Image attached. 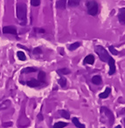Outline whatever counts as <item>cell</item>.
Instances as JSON below:
<instances>
[{
	"label": "cell",
	"mask_w": 125,
	"mask_h": 128,
	"mask_svg": "<svg viewBox=\"0 0 125 128\" xmlns=\"http://www.w3.org/2000/svg\"><path fill=\"white\" fill-rule=\"evenodd\" d=\"M26 4L23 3L18 4L17 5V17L20 20V24L25 26L26 24Z\"/></svg>",
	"instance_id": "cell-1"
},
{
	"label": "cell",
	"mask_w": 125,
	"mask_h": 128,
	"mask_svg": "<svg viewBox=\"0 0 125 128\" xmlns=\"http://www.w3.org/2000/svg\"><path fill=\"white\" fill-rule=\"evenodd\" d=\"M95 52H96L97 55L99 56V58H100V59L102 61V62H107V63H108L110 56H109V54H108V52H107V50L105 49L103 46H95Z\"/></svg>",
	"instance_id": "cell-2"
},
{
	"label": "cell",
	"mask_w": 125,
	"mask_h": 128,
	"mask_svg": "<svg viewBox=\"0 0 125 128\" xmlns=\"http://www.w3.org/2000/svg\"><path fill=\"white\" fill-rule=\"evenodd\" d=\"M100 113L101 114V118L102 117H106L107 120L109 122V126L113 125V123L115 122V117H114L112 112L108 108L105 107V106H101L100 110Z\"/></svg>",
	"instance_id": "cell-3"
},
{
	"label": "cell",
	"mask_w": 125,
	"mask_h": 128,
	"mask_svg": "<svg viewBox=\"0 0 125 128\" xmlns=\"http://www.w3.org/2000/svg\"><path fill=\"white\" fill-rule=\"evenodd\" d=\"M87 9H88V13L91 16H96L98 13V4L95 0H89L86 4Z\"/></svg>",
	"instance_id": "cell-4"
},
{
	"label": "cell",
	"mask_w": 125,
	"mask_h": 128,
	"mask_svg": "<svg viewBox=\"0 0 125 128\" xmlns=\"http://www.w3.org/2000/svg\"><path fill=\"white\" fill-rule=\"evenodd\" d=\"M108 66H109V71H108V74H109V75L115 74V59H114L112 57H110L109 59H108Z\"/></svg>",
	"instance_id": "cell-5"
},
{
	"label": "cell",
	"mask_w": 125,
	"mask_h": 128,
	"mask_svg": "<svg viewBox=\"0 0 125 128\" xmlns=\"http://www.w3.org/2000/svg\"><path fill=\"white\" fill-rule=\"evenodd\" d=\"M3 32L5 34H12V35H17V29L15 26H5L3 28Z\"/></svg>",
	"instance_id": "cell-6"
},
{
	"label": "cell",
	"mask_w": 125,
	"mask_h": 128,
	"mask_svg": "<svg viewBox=\"0 0 125 128\" xmlns=\"http://www.w3.org/2000/svg\"><path fill=\"white\" fill-rule=\"evenodd\" d=\"M118 19L121 24H125V8L119 9L118 12Z\"/></svg>",
	"instance_id": "cell-7"
},
{
	"label": "cell",
	"mask_w": 125,
	"mask_h": 128,
	"mask_svg": "<svg viewBox=\"0 0 125 128\" xmlns=\"http://www.w3.org/2000/svg\"><path fill=\"white\" fill-rule=\"evenodd\" d=\"M41 83L39 82V80L37 79H34V78H32L31 80H28L26 82V84L29 86V87H37V86H40Z\"/></svg>",
	"instance_id": "cell-8"
},
{
	"label": "cell",
	"mask_w": 125,
	"mask_h": 128,
	"mask_svg": "<svg viewBox=\"0 0 125 128\" xmlns=\"http://www.w3.org/2000/svg\"><path fill=\"white\" fill-rule=\"evenodd\" d=\"M110 92H111V88L107 87L103 92H101V93L99 94V98H108V97L109 96Z\"/></svg>",
	"instance_id": "cell-9"
},
{
	"label": "cell",
	"mask_w": 125,
	"mask_h": 128,
	"mask_svg": "<svg viewBox=\"0 0 125 128\" xmlns=\"http://www.w3.org/2000/svg\"><path fill=\"white\" fill-rule=\"evenodd\" d=\"M84 64H93L95 63V57L93 55H88L86 58H84Z\"/></svg>",
	"instance_id": "cell-10"
},
{
	"label": "cell",
	"mask_w": 125,
	"mask_h": 128,
	"mask_svg": "<svg viewBox=\"0 0 125 128\" xmlns=\"http://www.w3.org/2000/svg\"><path fill=\"white\" fill-rule=\"evenodd\" d=\"M66 4H67L66 0H59L56 3V7L58 9H59V10H64L66 8Z\"/></svg>",
	"instance_id": "cell-11"
},
{
	"label": "cell",
	"mask_w": 125,
	"mask_h": 128,
	"mask_svg": "<svg viewBox=\"0 0 125 128\" xmlns=\"http://www.w3.org/2000/svg\"><path fill=\"white\" fill-rule=\"evenodd\" d=\"M92 83L95 84H96V86L101 84V83H102V80H101V76H99V75H95V76H94L93 78H92Z\"/></svg>",
	"instance_id": "cell-12"
},
{
	"label": "cell",
	"mask_w": 125,
	"mask_h": 128,
	"mask_svg": "<svg viewBox=\"0 0 125 128\" xmlns=\"http://www.w3.org/2000/svg\"><path fill=\"white\" fill-rule=\"evenodd\" d=\"M72 122H73L74 125H75L77 128H85V125L81 124V122L79 121V120H78L77 118H75V117L72 118Z\"/></svg>",
	"instance_id": "cell-13"
},
{
	"label": "cell",
	"mask_w": 125,
	"mask_h": 128,
	"mask_svg": "<svg viewBox=\"0 0 125 128\" xmlns=\"http://www.w3.org/2000/svg\"><path fill=\"white\" fill-rule=\"evenodd\" d=\"M37 72V68L35 67H26L21 71L22 73H32V72Z\"/></svg>",
	"instance_id": "cell-14"
},
{
	"label": "cell",
	"mask_w": 125,
	"mask_h": 128,
	"mask_svg": "<svg viewBox=\"0 0 125 128\" xmlns=\"http://www.w3.org/2000/svg\"><path fill=\"white\" fill-rule=\"evenodd\" d=\"M58 112L60 114V116L62 117V118H66V120H69V118H70L69 112H67V111H65V110H59Z\"/></svg>",
	"instance_id": "cell-15"
},
{
	"label": "cell",
	"mask_w": 125,
	"mask_h": 128,
	"mask_svg": "<svg viewBox=\"0 0 125 128\" xmlns=\"http://www.w3.org/2000/svg\"><path fill=\"white\" fill-rule=\"evenodd\" d=\"M45 79H46V73L44 72L40 71L39 72V75H38V80L42 84V83L45 82Z\"/></svg>",
	"instance_id": "cell-16"
},
{
	"label": "cell",
	"mask_w": 125,
	"mask_h": 128,
	"mask_svg": "<svg viewBox=\"0 0 125 128\" xmlns=\"http://www.w3.org/2000/svg\"><path fill=\"white\" fill-rule=\"evenodd\" d=\"M68 124L67 122H62V121H59V122H57L53 125V127L52 128H63V127H66L68 126Z\"/></svg>",
	"instance_id": "cell-17"
},
{
	"label": "cell",
	"mask_w": 125,
	"mask_h": 128,
	"mask_svg": "<svg viewBox=\"0 0 125 128\" xmlns=\"http://www.w3.org/2000/svg\"><path fill=\"white\" fill-rule=\"evenodd\" d=\"M57 73L59 75H67L70 73V70H68V68H62V69L57 70Z\"/></svg>",
	"instance_id": "cell-18"
},
{
	"label": "cell",
	"mask_w": 125,
	"mask_h": 128,
	"mask_svg": "<svg viewBox=\"0 0 125 128\" xmlns=\"http://www.w3.org/2000/svg\"><path fill=\"white\" fill-rule=\"evenodd\" d=\"M81 3V0H68V5L70 7H75L78 6Z\"/></svg>",
	"instance_id": "cell-19"
},
{
	"label": "cell",
	"mask_w": 125,
	"mask_h": 128,
	"mask_svg": "<svg viewBox=\"0 0 125 128\" xmlns=\"http://www.w3.org/2000/svg\"><path fill=\"white\" fill-rule=\"evenodd\" d=\"M17 56H18V58H19V60H21V61H25V60H26V56H25V52H23L21 51H19L17 52Z\"/></svg>",
	"instance_id": "cell-20"
},
{
	"label": "cell",
	"mask_w": 125,
	"mask_h": 128,
	"mask_svg": "<svg viewBox=\"0 0 125 128\" xmlns=\"http://www.w3.org/2000/svg\"><path fill=\"white\" fill-rule=\"evenodd\" d=\"M58 83H59V84L61 86V87L65 88V87H66V86H67V79L65 78H63V77H60L59 80H58Z\"/></svg>",
	"instance_id": "cell-21"
},
{
	"label": "cell",
	"mask_w": 125,
	"mask_h": 128,
	"mask_svg": "<svg viewBox=\"0 0 125 128\" xmlns=\"http://www.w3.org/2000/svg\"><path fill=\"white\" fill-rule=\"evenodd\" d=\"M80 46H81V43H80V42H75V43H74V44H72L71 46H69L68 49H69L70 51H75V50H76L77 48L80 47Z\"/></svg>",
	"instance_id": "cell-22"
},
{
	"label": "cell",
	"mask_w": 125,
	"mask_h": 128,
	"mask_svg": "<svg viewBox=\"0 0 125 128\" xmlns=\"http://www.w3.org/2000/svg\"><path fill=\"white\" fill-rule=\"evenodd\" d=\"M108 49H109L110 52H111V53L113 54V55H118V53H119V52H117L116 50H115V48L113 46H109V48H108Z\"/></svg>",
	"instance_id": "cell-23"
},
{
	"label": "cell",
	"mask_w": 125,
	"mask_h": 128,
	"mask_svg": "<svg viewBox=\"0 0 125 128\" xmlns=\"http://www.w3.org/2000/svg\"><path fill=\"white\" fill-rule=\"evenodd\" d=\"M31 4L33 6H38L40 4V0H31Z\"/></svg>",
	"instance_id": "cell-24"
},
{
	"label": "cell",
	"mask_w": 125,
	"mask_h": 128,
	"mask_svg": "<svg viewBox=\"0 0 125 128\" xmlns=\"http://www.w3.org/2000/svg\"><path fill=\"white\" fill-rule=\"evenodd\" d=\"M42 51L40 50V48H35V49L33 50V53L34 54H38V53H41Z\"/></svg>",
	"instance_id": "cell-25"
},
{
	"label": "cell",
	"mask_w": 125,
	"mask_h": 128,
	"mask_svg": "<svg viewBox=\"0 0 125 128\" xmlns=\"http://www.w3.org/2000/svg\"><path fill=\"white\" fill-rule=\"evenodd\" d=\"M12 126V122H10V123H5V124H3V126L4 127H8V126Z\"/></svg>",
	"instance_id": "cell-26"
},
{
	"label": "cell",
	"mask_w": 125,
	"mask_h": 128,
	"mask_svg": "<svg viewBox=\"0 0 125 128\" xmlns=\"http://www.w3.org/2000/svg\"><path fill=\"white\" fill-rule=\"evenodd\" d=\"M38 118H39V120H43V118H42V116H41L40 113H39V114L38 115Z\"/></svg>",
	"instance_id": "cell-27"
},
{
	"label": "cell",
	"mask_w": 125,
	"mask_h": 128,
	"mask_svg": "<svg viewBox=\"0 0 125 128\" xmlns=\"http://www.w3.org/2000/svg\"><path fill=\"white\" fill-rule=\"evenodd\" d=\"M115 128H122V127H121V126H116Z\"/></svg>",
	"instance_id": "cell-28"
},
{
	"label": "cell",
	"mask_w": 125,
	"mask_h": 128,
	"mask_svg": "<svg viewBox=\"0 0 125 128\" xmlns=\"http://www.w3.org/2000/svg\"><path fill=\"white\" fill-rule=\"evenodd\" d=\"M124 120V124H125V118H124V120Z\"/></svg>",
	"instance_id": "cell-29"
},
{
	"label": "cell",
	"mask_w": 125,
	"mask_h": 128,
	"mask_svg": "<svg viewBox=\"0 0 125 128\" xmlns=\"http://www.w3.org/2000/svg\"><path fill=\"white\" fill-rule=\"evenodd\" d=\"M101 128H105V127H101Z\"/></svg>",
	"instance_id": "cell-30"
}]
</instances>
